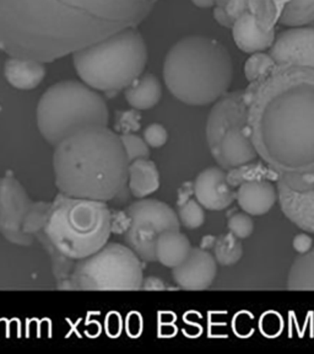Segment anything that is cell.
<instances>
[{
	"mask_svg": "<svg viewBox=\"0 0 314 354\" xmlns=\"http://www.w3.org/2000/svg\"><path fill=\"white\" fill-rule=\"evenodd\" d=\"M151 0H0V50L50 63L135 28Z\"/></svg>",
	"mask_w": 314,
	"mask_h": 354,
	"instance_id": "6da1fadb",
	"label": "cell"
},
{
	"mask_svg": "<svg viewBox=\"0 0 314 354\" xmlns=\"http://www.w3.org/2000/svg\"><path fill=\"white\" fill-rule=\"evenodd\" d=\"M244 93L251 136L265 165L314 171V69L276 66Z\"/></svg>",
	"mask_w": 314,
	"mask_h": 354,
	"instance_id": "7a4b0ae2",
	"label": "cell"
},
{
	"mask_svg": "<svg viewBox=\"0 0 314 354\" xmlns=\"http://www.w3.org/2000/svg\"><path fill=\"white\" fill-rule=\"evenodd\" d=\"M128 167L121 137L108 127L84 128L55 147V187L68 197L110 202L127 186Z\"/></svg>",
	"mask_w": 314,
	"mask_h": 354,
	"instance_id": "3957f363",
	"label": "cell"
},
{
	"mask_svg": "<svg viewBox=\"0 0 314 354\" xmlns=\"http://www.w3.org/2000/svg\"><path fill=\"white\" fill-rule=\"evenodd\" d=\"M232 79L231 55L217 39L188 36L173 44L166 55V86L186 105L214 104L228 93Z\"/></svg>",
	"mask_w": 314,
	"mask_h": 354,
	"instance_id": "277c9868",
	"label": "cell"
},
{
	"mask_svg": "<svg viewBox=\"0 0 314 354\" xmlns=\"http://www.w3.org/2000/svg\"><path fill=\"white\" fill-rule=\"evenodd\" d=\"M43 230L50 246L61 257L83 260L108 243L112 212L107 202L59 194L50 203Z\"/></svg>",
	"mask_w": 314,
	"mask_h": 354,
	"instance_id": "5b68a950",
	"label": "cell"
},
{
	"mask_svg": "<svg viewBox=\"0 0 314 354\" xmlns=\"http://www.w3.org/2000/svg\"><path fill=\"white\" fill-rule=\"evenodd\" d=\"M77 75L94 90L115 94L143 75L148 48L135 28H127L72 55Z\"/></svg>",
	"mask_w": 314,
	"mask_h": 354,
	"instance_id": "8992f818",
	"label": "cell"
},
{
	"mask_svg": "<svg viewBox=\"0 0 314 354\" xmlns=\"http://www.w3.org/2000/svg\"><path fill=\"white\" fill-rule=\"evenodd\" d=\"M37 127L44 140L55 147L88 127H108L110 112L101 95L85 83L66 80L52 85L39 99Z\"/></svg>",
	"mask_w": 314,
	"mask_h": 354,
	"instance_id": "52a82bcc",
	"label": "cell"
},
{
	"mask_svg": "<svg viewBox=\"0 0 314 354\" xmlns=\"http://www.w3.org/2000/svg\"><path fill=\"white\" fill-rule=\"evenodd\" d=\"M143 261L127 245L107 243L83 260L75 261L69 276L70 289L126 292L141 289Z\"/></svg>",
	"mask_w": 314,
	"mask_h": 354,
	"instance_id": "ba28073f",
	"label": "cell"
},
{
	"mask_svg": "<svg viewBox=\"0 0 314 354\" xmlns=\"http://www.w3.org/2000/svg\"><path fill=\"white\" fill-rule=\"evenodd\" d=\"M129 227L126 245L145 262L156 261V241L162 232L181 230V221L172 207L157 199H139L128 207Z\"/></svg>",
	"mask_w": 314,
	"mask_h": 354,
	"instance_id": "9c48e42d",
	"label": "cell"
},
{
	"mask_svg": "<svg viewBox=\"0 0 314 354\" xmlns=\"http://www.w3.org/2000/svg\"><path fill=\"white\" fill-rule=\"evenodd\" d=\"M37 203H33L17 177L6 174L0 177V234L9 243L30 246L32 234L28 227Z\"/></svg>",
	"mask_w": 314,
	"mask_h": 354,
	"instance_id": "30bf717a",
	"label": "cell"
},
{
	"mask_svg": "<svg viewBox=\"0 0 314 354\" xmlns=\"http://www.w3.org/2000/svg\"><path fill=\"white\" fill-rule=\"evenodd\" d=\"M276 188L284 216L314 235V171L277 172Z\"/></svg>",
	"mask_w": 314,
	"mask_h": 354,
	"instance_id": "8fae6325",
	"label": "cell"
},
{
	"mask_svg": "<svg viewBox=\"0 0 314 354\" xmlns=\"http://www.w3.org/2000/svg\"><path fill=\"white\" fill-rule=\"evenodd\" d=\"M206 142L217 165L226 171L249 165L259 158L248 123L228 126L215 137L206 139Z\"/></svg>",
	"mask_w": 314,
	"mask_h": 354,
	"instance_id": "7c38bea8",
	"label": "cell"
},
{
	"mask_svg": "<svg viewBox=\"0 0 314 354\" xmlns=\"http://www.w3.org/2000/svg\"><path fill=\"white\" fill-rule=\"evenodd\" d=\"M277 66H304L314 69V28L301 25L287 28L276 35L269 50Z\"/></svg>",
	"mask_w": 314,
	"mask_h": 354,
	"instance_id": "4fadbf2b",
	"label": "cell"
},
{
	"mask_svg": "<svg viewBox=\"0 0 314 354\" xmlns=\"http://www.w3.org/2000/svg\"><path fill=\"white\" fill-rule=\"evenodd\" d=\"M195 199L206 210H224L236 201V191L228 183L226 170L211 166L199 174L193 183Z\"/></svg>",
	"mask_w": 314,
	"mask_h": 354,
	"instance_id": "5bb4252c",
	"label": "cell"
},
{
	"mask_svg": "<svg viewBox=\"0 0 314 354\" xmlns=\"http://www.w3.org/2000/svg\"><path fill=\"white\" fill-rule=\"evenodd\" d=\"M217 276L214 254L202 248H193L186 261L172 270L177 286L186 290H205Z\"/></svg>",
	"mask_w": 314,
	"mask_h": 354,
	"instance_id": "9a60e30c",
	"label": "cell"
},
{
	"mask_svg": "<svg viewBox=\"0 0 314 354\" xmlns=\"http://www.w3.org/2000/svg\"><path fill=\"white\" fill-rule=\"evenodd\" d=\"M236 201L249 216H264L277 202V188L266 178L246 180L237 187Z\"/></svg>",
	"mask_w": 314,
	"mask_h": 354,
	"instance_id": "2e32d148",
	"label": "cell"
},
{
	"mask_svg": "<svg viewBox=\"0 0 314 354\" xmlns=\"http://www.w3.org/2000/svg\"><path fill=\"white\" fill-rule=\"evenodd\" d=\"M231 31L236 46L248 55L269 52L276 37L275 31H265L260 28L249 11L235 20Z\"/></svg>",
	"mask_w": 314,
	"mask_h": 354,
	"instance_id": "e0dca14e",
	"label": "cell"
},
{
	"mask_svg": "<svg viewBox=\"0 0 314 354\" xmlns=\"http://www.w3.org/2000/svg\"><path fill=\"white\" fill-rule=\"evenodd\" d=\"M4 77L12 88L30 91L43 82L46 66L42 62L9 57L4 64Z\"/></svg>",
	"mask_w": 314,
	"mask_h": 354,
	"instance_id": "ac0fdd59",
	"label": "cell"
},
{
	"mask_svg": "<svg viewBox=\"0 0 314 354\" xmlns=\"http://www.w3.org/2000/svg\"><path fill=\"white\" fill-rule=\"evenodd\" d=\"M127 185L135 198H146L155 194L160 188L161 177L154 161L144 158L129 162Z\"/></svg>",
	"mask_w": 314,
	"mask_h": 354,
	"instance_id": "d6986e66",
	"label": "cell"
},
{
	"mask_svg": "<svg viewBox=\"0 0 314 354\" xmlns=\"http://www.w3.org/2000/svg\"><path fill=\"white\" fill-rule=\"evenodd\" d=\"M192 249L189 239L181 230H168L162 232L156 241V261L173 270L186 261Z\"/></svg>",
	"mask_w": 314,
	"mask_h": 354,
	"instance_id": "ffe728a7",
	"label": "cell"
},
{
	"mask_svg": "<svg viewBox=\"0 0 314 354\" xmlns=\"http://www.w3.org/2000/svg\"><path fill=\"white\" fill-rule=\"evenodd\" d=\"M126 99L134 110L146 111L160 102L162 85L156 75L145 74L126 88Z\"/></svg>",
	"mask_w": 314,
	"mask_h": 354,
	"instance_id": "44dd1931",
	"label": "cell"
},
{
	"mask_svg": "<svg viewBox=\"0 0 314 354\" xmlns=\"http://www.w3.org/2000/svg\"><path fill=\"white\" fill-rule=\"evenodd\" d=\"M275 3L280 25L286 28L308 25L314 20V0H273ZM226 0H216V6H224Z\"/></svg>",
	"mask_w": 314,
	"mask_h": 354,
	"instance_id": "7402d4cb",
	"label": "cell"
},
{
	"mask_svg": "<svg viewBox=\"0 0 314 354\" xmlns=\"http://www.w3.org/2000/svg\"><path fill=\"white\" fill-rule=\"evenodd\" d=\"M286 287L290 290H314V245L309 252L293 261Z\"/></svg>",
	"mask_w": 314,
	"mask_h": 354,
	"instance_id": "603a6c76",
	"label": "cell"
},
{
	"mask_svg": "<svg viewBox=\"0 0 314 354\" xmlns=\"http://www.w3.org/2000/svg\"><path fill=\"white\" fill-rule=\"evenodd\" d=\"M243 256L241 239L228 232L217 236L214 243V257L217 265L230 267L238 263Z\"/></svg>",
	"mask_w": 314,
	"mask_h": 354,
	"instance_id": "cb8c5ba5",
	"label": "cell"
},
{
	"mask_svg": "<svg viewBox=\"0 0 314 354\" xmlns=\"http://www.w3.org/2000/svg\"><path fill=\"white\" fill-rule=\"evenodd\" d=\"M276 66L277 64L269 52H257L251 55L244 63V75L249 84L254 83L262 77L269 75Z\"/></svg>",
	"mask_w": 314,
	"mask_h": 354,
	"instance_id": "d4e9b609",
	"label": "cell"
},
{
	"mask_svg": "<svg viewBox=\"0 0 314 354\" xmlns=\"http://www.w3.org/2000/svg\"><path fill=\"white\" fill-rule=\"evenodd\" d=\"M177 214L181 225L189 230L203 227L205 223V208L197 199L188 198L179 203Z\"/></svg>",
	"mask_w": 314,
	"mask_h": 354,
	"instance_id": "484cf974",
	"label": "cell"
},
{
	"mask_svg": "<svg viewBox=\"0 0 314 354\" xmlns=\"http://www.w3.org/2000/svg\"><path fill=\"white\" fill-rule=\"evenodd\" d=\"M119 137H121V144L126 150L129 162L137 160V159L149 158L150 147L144 140V138L139 137L137 134H133V133H124Z\"/></svg>",
	"mask_w": 314,
	"mask_h": 354,
	"instance_id": "4316f807",
	"label": "cell"
},
{
	"mask_svg": "<svg viewBox=\"0 0 314 354\" xmlns=\"http://www.w3.org/2000/svg\"><path fill=\"white\" fill-rule=\"evenodd\" d=\"M227 227H228V232L233 234L236 238L241 240L248 239L254 232L253 218L243 210L238 212L228 218Z\"/></svg>",
	"mask_w": 314,
	"mask_h": 354,
	"instance_id": "83f0119b",
	"label": "cell"
},
{
	"mask_svg": "<svg viewBox=\"0 0 314 354\" xmlns=\"http://www.w3.org/2000/svg\"><path fill=\"white\" fill-rule=\"evenodd\" d=\"M143 138L150 148H161L168 140V132L160 123H153L144 129Z\"/></svg>",
	"mask_w": 314,
	"mask_h": 354,
	"instance_id": "f1b7e54d",
	"label": "cell"
},
{
	"mask_svg": "<svg viewBox=\"0 0 314 354\" xmlns=\"http://www.w3.org/2000/svg\"><path fill=\"white\" fill-rule=\"evenodd\" d=\"M314 240L312 234L309 232H300L293 240V248L298 254H304L309 252L313 248Z\"/></svg>",
	"mask_w": 314,
	"mask_h": 354,
	"instance_id": "f546056e",
	"label": "cell"
},
{
	"mask_svg": "<svg viewBox=\"0 0 314 354\" xmlns=\"http://www.w3.org/2000/svg\"><path fill=\"white\" fill-rule=\"evenodd\" d=\"M224 8L235 21L238 17H242L243 14L248 12V0H226Z\"/></svg>",
	"mask_w": 314,
	"mask_h": 354,
	"instance_id": "4dcf8cb0",
	"label": "cell"
},
{
	"mask_svg": "<svg viewBox=\"0 0 314 354\" xmlns=\"http://www.w3.org/2000/svg\"><path fill=\"white\" fill-rule=\"evenodd\" d=\"M213 17L215 19V21L222 28H231L233 22H235L233 19L227 14V11L225 10L224 6H214L213 8Z\"/></svg>",
	"mask_w": 314,
	"mask_h": 354,
	"instance_id": "1f68e13d",
	"label": "cell"
},
{
	"mask_svg": "<svg viewBox=\"0 0 314 354\" xmlns=\"http://www.w3.org/2000/svg\"><path fill=\"white\" fill-rule=\"evenodd\" d=\"M141 289L144 290H164L165 283L162 282L157 277H148V278H144Z\"/></svg>",
	"mask_w": 314,
	"mask_h": 354,
	"instance_id": "d6a6232c",
	"label": "cell"
},
{
	"mask_svg": "<svg viewBox=\"0 0 314 354\" xmlns=\"http://www.w3.org/2000/svg\"><path fill=\"white\" fill-rule=\"evenodd\" d=\"M194 6L202 9H209L216 6V0H190Z\"/></svg>",
	"mask_w": 314,
	"mask_h": 354,
	"instance_id": "836d02e7",
	"label": "cell"
},
{
	"mask_svg": "<svg viewBox=\"0 0 314 354\" xmlns=\"http://www.w3.org/2000/svg\"><path fill=\"white\" fill-rule=\"evenodd\" d=\"M308 25H311V26H313L314 28V20L313 21L311 22V24H308Z\"/></svg>",
	"mask_w": 314,
	"mask_h": 354,
	"instance_id": "e575fe53",
	"label": "cell"
},
{
	"mask_svg": "<svg viewBox=\"0 0 314 354\" xmlns=\"http://www.w3.org/2000/svg\"><path fill=\"white\" fill-rule=\"evenodd\" d=\"M151 1H155V0H151Z\"/></svg>",
	"mask_w": 314,
	"mask_h": 354,
	"instance_id": "d590c367",
	"label": "cell"
}]
</instances>
